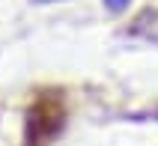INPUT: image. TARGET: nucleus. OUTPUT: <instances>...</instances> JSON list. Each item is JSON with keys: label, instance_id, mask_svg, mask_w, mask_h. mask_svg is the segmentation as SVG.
Segmentation results:
<instances>
[{"label": "nucleus", "instance_id": "nucleus-1", "mask_svg": "<svg viewBox=\"0 0 158 146\" xmlns=\"http://www.w3.org/2000/svg\"><path fill=\"white\" fill-rule=\"evenodd\" d=\"M107 6L110 9H125V3H128V0H105Z\"/></svg>", "mask_w": 158, "mask_h": 146}, {"label": "nucleus", "instance_id": "nucleus-2", "mask_svg": "<svg viewBox=\"0 0 158 146\" xmlns=\"http://www.w3.org/2000/svg\"><path fill=\"white\" fill-rule=\"evenodd\" d=\"M36 3H51V0H36Z\"/></svg>", "mask_w": 158, "mask_h": 146}]
</instances>
